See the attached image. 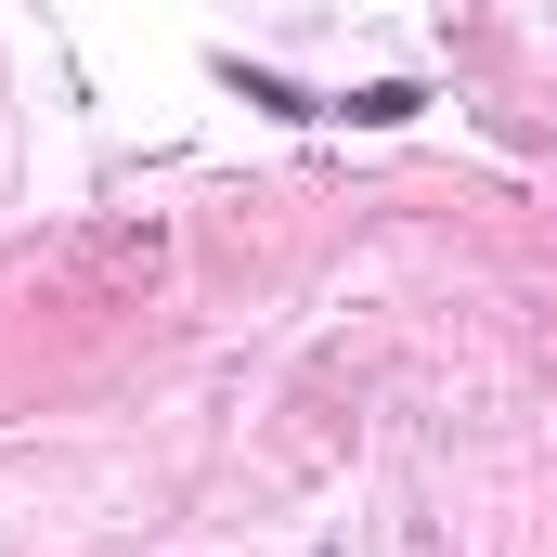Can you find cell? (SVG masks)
<instances>
[{"label":"cell","mask_w":557,"mask_h":557,"mask_svg":"<svg viewBox=\"0 0 557 557\" xmlns=\"http://www.w3.org/2000/svg\"><path fill=\"white\" fill-rule=\"evenodd\" d=\"M416 104H428L416 78H376V91H350V117H363V131H403V117H416Z\"/></svg>","instance_id":"6da1fadb"}]
</instances>
